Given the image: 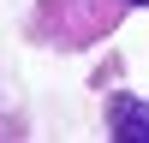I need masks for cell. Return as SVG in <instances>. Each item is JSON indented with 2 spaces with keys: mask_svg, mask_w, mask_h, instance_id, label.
<instances>
[{
  "mask_svg": "<svg viewBox=\"0 0 149 143\" xmlns=\"http://www.w3.org/2000/svg\"><path fill=\"white\" fill-rule=\"evenodd\" d=\"M119 18H125V0H42L30 30L54 48H84L95 36H107Z\"/></svg>",
  "mask_w": 149,
  "mask_h": 143,
  "instance_id": "cell-1",
  "label": "cell"
},
{
  "mask_svg": "<svg viewBox=\"0 0 149 143\" xmlns=\"http://www.w3.org/2000/svg\"><path fill=\"white\" fill-rule=\"evenodd\" d=\"M107 131H113L119 143H149V101L113 95V101H107Z\"/></svg>",
  "mask_w": 149,
  "mask_h": 143,
  "instance_id": "cell-2",
  "label": "cell"
},
{
  "mask_svg": "<svg viewBox=\"0 0 149 143\" xmlns=\"http://www.w3.org/2000/svg\"><path fill=\"white\" fill-rule=\"evenodd\" d=\"M125 6H149V0H125Z\"/></svg>",
  "mask_w": 149,
  "mask_h": 143,
  "instance_id": "cell-3",
  "label": "cell"
}]
</instances>
